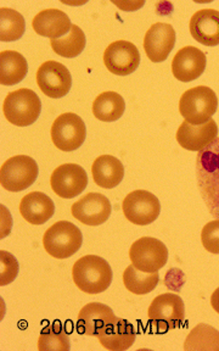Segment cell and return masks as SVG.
<instances>
[{
  "label": "cell",
  "instance_id": "obj_1",
  "mask_svg": "<svg viewBox=\"0 0 219 351\" xmlns=\"http://www.w3.org/2000/svg\"><path fill=\"white\" fill-rule=\"evenodd\" d=\"M196 178L209 214L219 219V138L197 154Z\"/></svg>",
  "mask_w": 219,
  "mask_h": 351
},
{
  "label": "cell",
  "instance_id": "obj_2",
  "mask_svg": "<svg viewBox=\"0 0 219 351\" xmlns=\"http://www.w3.org/2000/svg\"><path fill=\"white\" fill-rule=\"evenodd\" d=\"M72 278L78 289L87 294H99L112 282V269L105 258L86 255L78 258L72 267Z\"/></svg>",
  "mask_w": 219,
  "mask_h": 351
},
{
  "label": "cell",
  "instance_id": "obj_3",
  "mask_svg": "<svg viewBox=\"0 0 219 351\" xmlns=\"http://www.w3.org/2000/svg\"><path fill=\"white\" fill-rule=\"evenodd\" d=\"M150 324L156 333L179 328L185 319V307L181 296L164 293L156 296L148 310Z\"/></svg>",
  "mask_w": 219,
  "mask_h": 351
},
{
  "label": "cell",
  "instance_id": "obj_4",
  "mask_svg": "<svg viewBox=\"0 0 219 351\" xmlns=\"http://www.w3.org/2000/svg\"><path fill=\"white\" fill-rule=\"evenodd\" d=\"M218 108V98L214 90L206 86L190 88L179 100V112L186 122L203 125L212 119Z\"/></svg>",
  "mask_w": 219,
  "mask_h": 351
},
{
  "label": "cell",
  "instance_id": "obj_5",
  "mask_svg": "<svg viewBox=\"0 0 219 351\" xmlns=\"http://www.w3.org/2000/svg\"><path fill=\"white\" fill-rule=\"evenodd\" d=\"M81 230L70 221H59L49 227L43 236L45 252L55 258H67L82 247Z\"/></svg>",
  "mask_w": 219,
  "mask_h": 351
},
{
  "label": "cell",
  "instance_id": "obj_6",
  "mask_svg": "<svg viewBox=\"0 0 219 351\" xmlns=\"http://www.w3.org/2000/svg\"><path fill=\"white\" fill-rule=\"evenodd\" d=\"M40 111V99L27 88H21L8 94L3 103V112L6 120L15 126H31L38 119Z\"/></svg>",
  "mask_w": 219,
  "mask_h": 351
},
{
  "label": "cell",
  "instance_id": "obj_7",
  "mask_svg": "<svg viewBox=\"0 0 219 351\" xmlns=\"http://www.w3.org/2000/svg\"><path fill=\"white\" fill-rule=\"evenodd\" d=\"M38 176V165L31 156L17 155L6 160L0 169V183L9 192H21L32 186Z\"/></svg>",
  "mask_w": 219,
  "mask_h": 351
},
{
  "label": "cell",
  "instance_id": "obj_8",
  "mask_svg": "<svg viewBox=\"0 0 219 351\" xmlns=\"http://www.w3.org/2000/svg\"><path fill=\"white\" fill-rule=\"evenodd\" d=\"M131 265L144 272H157L168 260V249L162 241L142 237L134 241L129 249Z\"/></svg>",
  "mask_w": 219,
  "mask_h": 351
},
{
  "label": "cell",
  "instance_id": "obj_9",
  "mask_svg": "<svg viewBox=\"0 0 219 351\" xmlns=\"http://www.w3.org/2000/svg\"><path fill=\"white\" fill-rule=\"evenodd\" d=\"M51 141L62 152H73L86 141V125L79 116L66 112L56 117L51 126Z\"/></svg>",
  "mask_w": 219,
  "mask_h": 351
},
{
  "label": "cell",
  "instance_id": "obj_10",
  "mask_svg": "<svg viewBox=\"0 0 219 351\" xmlns=\"http://www.w3.org/2000/svg\"><path fill=\"white\" fill-rule=\"evenodd\" d=\"M122 208L129 222L134 225L146 226L159 217L161 204L153 193L148 191H134L125 197Z\"/></svg>",
  "mask_w": 219,
  "mask_h": 351
},
{
  "label": "cell",
  "instance_id": "obj_11",
  "mask_svg": "<svg viewBox=\"0 0 219 351\" xmlns=\"http://www.w3.org/2000/svg\"><path fill=\"white\" fill-rule=\"evenodd\" d=\"M37 84L47 97L59 99L65 97L72 87L71 73L57 61H45L37 71Z\"/></svg>",
  "mask_w": 219,
  "mask_h": 351
},
{
  "label": "cell",
  "instance_id": "obj_12",
  "mask_svg": "<svg viewBox=\"0 0 219 351\" xmlns=\"http://www.w3.org/2000/svg\"><path fill=\"white\" fill-rule=\"evenodd\" d=\"M87 184V172L82 166L77 164L61 165L50 176L51 189L56 195L64 199L81 195Z\"/></svg>",
  "mask_w": 219,
  "mask_h": 351
},
{
  "label": "cell",
  "instance_id": "obj_13",
  "mask_svg": "<svg viewBox=\"0 0 219 351\" xmlns=\"http://www.w3.org/2000/svg\"><path fill=\"white\" fill-rule=\"evenodd\" d=\"M104 64L117 76H127L136 71L140 64L137 47L128 40H116L105 49Z\"/></svg>",
  "mask_w": 219,
  "mask_h": 351
},
{
  "label": "cell",
  "instance_id": "obj_14",
  "mask_svg": "<svg viewBox=\"0 0 219 351\" xmlns=\"http://www.w3.org/2000/svg\"><path fill=\"white\" fill-rule=\"evenodd\" d=\"M71 213L83 225L100 226L109 219L111 204L100 193H88L72 205Z\"/></svg>",
  "mask_w": 219,
  "mask_h": 351
},
{
  "label": "cell",
  "instance_id": "obj_15",
  "mask_svg": "<svg viewBox=\"0 0 219 351\" xmlns=\"http://www.w3.org/2000/svg\"><path fill=\"white\" fill-rule=\"evenodd\" d=\"M218 126L214 119L203 125H192L184 121L181 123L175 138L181 148L190 152H201L217 139Z\"/></svg>",
  "mask_w": 219,
  "mask_h": 351
},
{
  "label": "cell",
  "instance_id": "obj_16",
  "mask_svg": "<svg viewBox=\"0 0 219 351\" xmlns=\"http://www.w3.org/2000/svg\"><path fill=\"white\" fill-rule=\"evenodd\" d=\"M175 31L170 23H153L144 37V49L153 62L166 60L175 48Z\"/></svg>",
  "mask_w": 219,
  "mask_h": 351
},
{
  "label": "cell",
  "instance_id": "obj_17",
  "mask_svg": "<svg viewBox=\"0 0 219 351\" xmlns=\"http://www.w3.org/2000/svg\"><path fill=\"white\" fill-rule=\"evenodd\" d=\"M206 69V55L196 47L181 48L172 61L173 76L181 82H192L203 75Z\"/></svg>",
  "mask_w": 219,
  "mask_h": 351
},
{
  "label": "cell",
  "instance_id": "obj_18",
  "mask_svg": "<svg viewBox=\"0 0 219 351\" xmlns=\"http://www.w3.org/2000/svg\"><path fill=\"white\" fill-rule=\"evenodd\" d=\"M116 319L117 317L111 307L101 302H89L78 313L77 330L79 335L96 337Z\"/></svg>",
  "mask_w": 219,
  "mask_h": 351
},
{
  "label": "cell",
  "instance_id": "obj_19",
  "mask_svg": "<svg viewBox=\"0 0 219 351\" xmlns=\"http://www.w3.org/2000/svg\"><path fill=\"white\" fill-rule=\"evenodd\" d=\"M192 38L206 47L219 44V11L203 9L192 15L189 23Z\"/></svg>",
  "mask_w": 219,
  "mask_h": 351
},
{
  "label": "cell",
  "instance_id": "obj_20",
  "mask_svg": "<svg viewBox=\"0 0 219 351\" xmlns=\"http://www.w3.org/2000/svg\"><path fill=\"white\" fill-rule=\"evenodd\" d=\"M100 344L111 351H123L129 349L137 338V332L127 319L118 318L106 326L98 335Z\"/></svg>",
  "mask_w": 219,
  "mask_h": 351
},
{
  "label": "cell",
  "instance_id": "obj_21",
  "mask_svg": "<svg viewBox=\"0 0 219 351\" xmlns=\"http://www.w3.org/2000/svg\"><path fill=\"white\" fill-rule=\"evenodd\" d=\"M34 32L50 39L60 38L70 32L72 27L70 17L64 11L47 9L38 12L32 21Z\"/></svg>",
  "mask_w": 219,
  "mask_h": 351
},
{
  "label": "cell",
  "instance_id": "obj_22",
  "mask_svg": "<svg viewBox=\"0 0 219 351\" xmlns=\"http://www.w3.org/2000/svg\"><path fill=\"white\" fill-rule=\"evenodd\" d=\"M54 213V202L44 193H28L21 199L20 214L31 225H43L53 217Z\"/></svg>",
  "mask_w": 219,
  "mask_h": 351
},
{
  "label": "cell",
  "instance_id": "obj_23",
  "mask_svg": "<svg viewBox=\"0 0 219 351\" xmlns=\"http://www.w3.org/2000/svg\"><path fill=\"white\" fill-rule=\"evenodd\" d=\"M92 173L96 186L105 189H112L123 180L125 167L115 156L101 155L94 160Z\"/></svg>",
  "mask_w": 219,
  "mask_h": 351
},
{
  "label": "cell",
  "instance_id": "obj_24",
  "mask_svg": "<svg viewBox=\"0 0 219 351\" xmlns=\"http://www.w3.org/2000/svg\"><path fill=\"white\" fill-rule=\"evenodd\" d=\"M27 71V60L23 55L14 50L0 53V83L3 86H14L21 82Z\"/></svg>",
  "mask_w": 219,
  "mask_h": 351
},
{
  "label": "cell",
  "instance_id": "obj_25",
  "mask_svg": "<svg viewBox=\"0 0 219 351\" xmlns=\"http://www.w3.org/2000/svg\"><path fill=\"white\" fill-rule=\"evenodd\" d=\"M126 109L125 99L116 92L99 94L93 103V114L98 120L114 122L120 120Z\"/></svg>",
  "mask_w": 219,
  "mask_h": 351
},
{
  "label": "cell",
  "instance_id": "obj_26",
  "mask_svg": "<svg viewBox=\"0 0 219 351\" xmlns=\"http://www.w3.org/2000/svg\"><path fill=\"white\" fill-rule=\"evenodd\" d=\"M185 351H219V332L212 326L197 324L186 337Z\"/></svg>",
  "mask_w": 219,
  "mask_h": 351
},
{
  "label": "cell",
  "instance_id": "obj_27",
  "mask_svg": "<svg viewBox=\"0 0 219 351\" xmlns=\"http://www.w3.org/2000/svg\"><path fill=\"white\" fill-rule=\"evenodd\" d=\"M159 280V274L157 272H144L138 269L134 265H129L123 272L125 287L137 295H144L153 291Z\"/></svg>",
  "mask_w": 219,
  "mask_h": 351
},
{
  "label": "cell",
  "instance_id": "obj_28",
  "mask_svg": "<svg viewBox=\"0 0 219 351\" xmlns=\"http://www.w3.org/2000/svg\"><path fill=\"white\" fill-rule=\"evenodd\" d=\"M86 34L77 25H72L70 32L65 37L50 39V45L55 53L67 59L76 58L86 48Z\"/></svg>",
  "mask_w": 219,
  "mask_h": 351
},
{
  "label": "cell",
  "instance_id": "obj_29",
  "mask_svg": "<svg viewBox=\"0 0 219 351\" xmlns=\"http://www.w3.org/2000/svg\"><path fill=\"white\" fill-rule=\"evenodd\" d=\"M70 338L60 321L44 327L38 338L39 351H68Z\"/></svg>",
  "mask_w": 219,
  "mask_h": 351
},
{
  "label": "cell",
  "instance_id": "obj_30",
  "mask_svg": "<svg viewBox=\"0 0 219 351\" xmlns=\"http://www.w3.org/2000/svg\"><path fill=\"white\" fill-rule=\"evenodd\" d=\"M26 29L25 19L18 11L10 8L0 9V40L14 42L21 38Z\"/></svg>",
  "mask_w": 219,
  "mask_h": 351
},
{
  "label": "cell",
  "instance_id": "obj_31",
  "mask_svg": "<svg viewBox=\"0 0 219 351\" xmlns=\"http://www.w3.org/2000/svg\"><path fill=\"white\" fill-rule=\"evenodd\" d=\"M18 263L10 252H0V285H6L16 278Z\"/></svg>",
  "mask_w": 219,
  "mask_h": 351
},
{
  "label": "cell",
  "instance_id": "obj_32",
  "mask_svg": "<svg viewBox=\"0 0 219 351\" xmlns=\"http://www.w3.org/2000/svg\"><path fill=\"white\" fill-rule=\"evenodd\" d=\"M201 241L207 252L219 254V219H214L205 225L201 232Z\"/></svg>",
  "mask_w": 219,
  "mask_h": 351
},
{
  "label": "cell",
  "instance_id": "obj_33",
  "mask_svg": "<svg viewBox=\"0 0 219 351\" xmlns=\"http://www.w3.org/2000/svg\"><path fill=\"white\" fill-rule=\"evenodd\" d=\"M211 305L214 307V311L219 313V288H217L211 296Z\"/></svg>",
  "mask_w": 219,
  "mask_h": 351
}]
</instances>
